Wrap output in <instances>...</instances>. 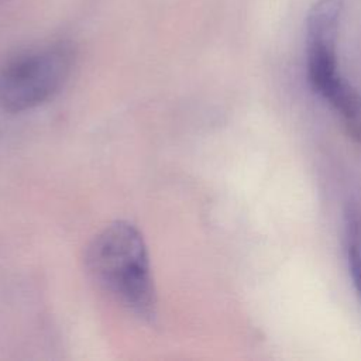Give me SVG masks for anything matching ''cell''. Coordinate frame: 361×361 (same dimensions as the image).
<instances>
[{
	"instance_id": "1",
	"label": "cell",
	"mask_w": 361,
	"mask_h": 361,
	"mask_svg": "<svg viewBox=\"0 0 361 361\" xmlns=\"http://www.w3.org/2000/svg\"><path fill=\"white\" fill-rule=\"evenodd\" d=\"M87 268L94 281L124 307L142 319L155 314V288L147 245L130 223L106 226L90 243Z\"/></svg>"
},
{
	"instance_id": "2",
	"label": "cell",
	"mask_w": 361,
	"mask_h": 361,
	"mask_svg": "<svg viewBox=\"0 0 361 361\" xmlns=\"http://www.w3.org/2000/svg\"><path fill=\"white\" fill-rule=\"evenodd\" d=\"M341 0H319L306 18V71L309 83L340 116L348 134L361 142V94L340 75L337 38Z\"/></svg>"
},
{
	"instance_id": "3",
	"label": "cell",
	"mask_w": 361,
	"mask_h": 361,
	"mask_svg": "<svg viewBox=\"0 0 361 361\" xmlns=\"http://www.w3.org/2000/svg\"><path fill=\"white\" fill-rule=\"evenodd\" d=\"M73 65L68 42H51L21 51L0 65V107L7 111L32 109L56 93Z\"/></svg>"
},
{
	"instance_id": "4",
	"label": "cell",
	"mask_w": 361,
	"mask_h": 361,
	"mask_svg": "<svg viewBox=\"0 0 361 361\" xmlns=\"http://www.w3.org/2000/svg\"><path fill=\"white\" fill-rule=\"evenodd\" d=\"M345 251L350 276L361 299V216L353 209L345 214Z\"/></svg>"
}]
</instances>
